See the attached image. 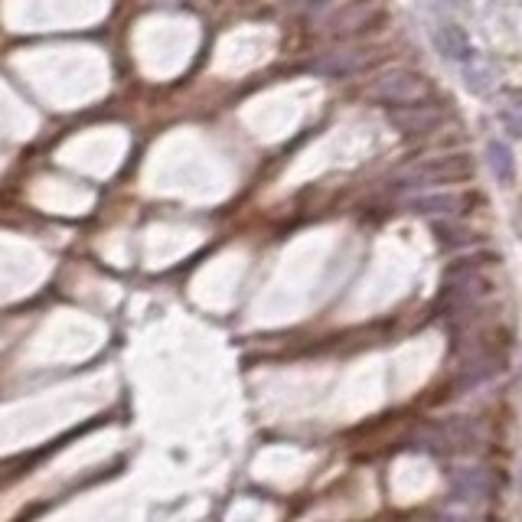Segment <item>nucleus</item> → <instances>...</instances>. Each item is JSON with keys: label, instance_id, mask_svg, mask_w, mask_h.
<instances>
[{"label": "nucleus", "instance_id": "2", "mask_svg": "<svg viewBox=\"0 0 522 522\" xmlns=\"http://www.w3.org/2000/svg\"><path fill=\"white\" fill-rule=\"evenodd\" d=\"M474 173V160L467 154H438V157H425L418 164L405 167L402 180L408 186H434V183H457L467 180Z\"/></svg>", "mask_w": 522, "mask_h": 522}, {"label": "nucleus", "instance_id": "4", "mask_svg": "<svg viewBox=\"0 0 522 522\" xmlns=\"http://www.w3.org/2000/svg\"><path fill=\"white\" fill-rule=\"evenodd\" d=\"M382 62V49L376 46H359V49H333L327 53L317 69L327 72V76H356V72H366L372 66H379Z\"/></svg>", "mask_w": 522, "mask_h": 522}, {"label": "nucleus", "instance_id": "10", "mask_svg": "<svg viewBox=\"0 0 522 522\" xmlns=\"http://www.w3.org/2000/svg\"><path fill=\"white\" fill-rule=\"evenodd\" d=\"M500 118L509 128V134H516L522 141V92L519 89H506L500 98Z\"/></svg>", "mask_w": 522, "mask_h": 522}, {"label": "nucleus", "instance_id": "9", "mask_svg": "<svg viewBox=\"0 0 522 522\" xmlns=\"http://www.w3.org/2000/svg\"><path fill=\"white\" fill-rule=\"evenodd\" d=\"M487 164H490V170L496 173V180L500 183H513L516 167H513V154H509L506 144H500V141L487 144Z\"/></svg>", "mask_w": 522, "mask_h": 522}, {"label": "nucleus", "instance_id": "6", "mask_svg": "<svg viewBox=\"0 0 522 522\" xmlns=\"http://www.w3.org/2000/svg\"><path fill=\"white\" fill-rule=\"evenodd\" d=\"M477 200L470 193H431V196H418L408 206L421 216H461L467 213Z\"/></svg>", "mask_w": 522, "mask_h": 522}, {"label": "nucleus", "instance_id": "8", "mask_svg": "<svg viewBox=\"0 0 522 522\" xmlns=\"http://www.w3.org/2000/svg\"><path fill=\"white\" fill-rule=\"evenodd\" d=\"M493 490L490 474L483 467H464V470H454L451 477V493L454 500H464V503H480L487 500Z\"/></svg>", "mask_w": 522, "mask_h": 522}, {"label": "nucleus", "instance_id": "3", "mask_svg": "<svg viewBox=\"0 0 522 522\" xmlns=\"http://www.w3.org/2000/svg\"><path fill=\"white\" fill-rule=\"evenodd\" d=\"M382 20H385L382 0H353V4H346L340 14L330 20V33L333 36H356V33L372 30Z\"/></svg>", "mask_w": 522, "mask_h": 522}, {"label": "nucleus", "instance_id": "7", "mask_svg": "<svg viewBox=\"0 0 522 522\" xmlns=\"http://www.w3.org/2000/svg\"><path fill=\"white\" fill-rule=\"evenodd\" d=\"M434 46H438V53L451 62H470L474 59V43H470V36L464 27H457V23H441L438 30L431 33Z\"/></svg>", "mask_w": 522, "mask_h": 522}, {"label": "nucleus", "instance_id": "1", "mask_svg": "<svg viewBox=\"0 0 522 522\" xmlns=\"http://www.w3.org/2000/svg\"><path fill=\"white\" fill-rule=\"evenodd\" d=\"M431 82L412 69H385L382 76H376L366 85V98L376 105H418V102H431Z\"/></svg>", "mask_w": 522, "mask_h": 522}, {"label": "nucleus", "instance_id": "5", "mask_svg": "<svg viewBox=\"0 0 522 522\" xmlns=\"http://www.w3.org/2000/svg\"><path fill=\"white\" fill-rule=\"evenodd\" d=\"M447 115L441 108H434L428 102H418V105H405V108H395L392 111V124L399 128L402 134H428L434 131Z\"/></svg>", "mask_w": 522, "mask_h": 522}]
</instances>
